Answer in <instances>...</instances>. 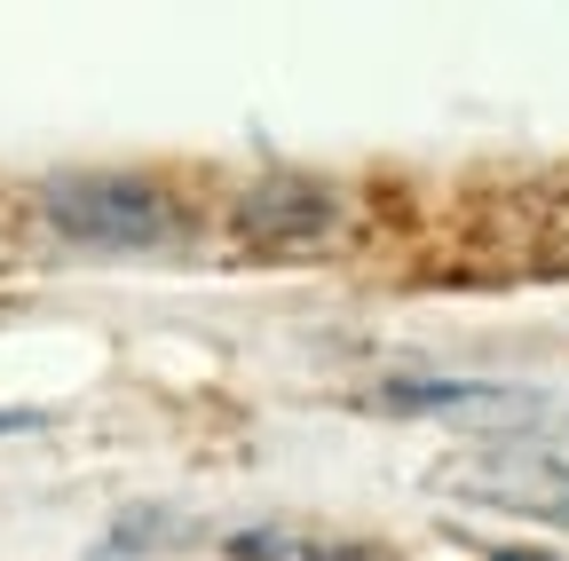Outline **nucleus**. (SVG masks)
Returning a JSON list of instances; mask_svg holds the SVG:
<instances>
[{"label":"nucleus","instance_id":"nucleus-4","mask_svg":"<svg viewBox=\"0 0 569 561\" xmlns=\"http://www.w3.org/2000/svg\"><path fill=\"white\" fill-rule=\"evenodd\" d=\"M388 411H436V403H515V388H490V380H388L380 388Z\"/></svg>","mask_w":569,"mask_h":561},{"label":"nucleus","instance_id":"nucleus-1","mask_svg":"<svg viewBox=\"0 0 569 561\" xmlns=\"http://www.w3.org/2000/svg\"><path fill=\"white\" fill-rule=\"evenodd\" d=\"M40 206L71 246H103V253H159V246H182L190 230L174 190L142 174H56Z\"/></svg>","mask_w":569,"mask_h":561},{"label":"nucleus","instance_id":"nucleus-3","mask_svg":"<svg viewBox=\"0 0 569 561\" xmlns=\"http://www.w3.org/2000/svg\"><path fill=\"white\" fill-rule=\"evenodd\" d=\"M222 553H230V561H396L388 545H365V538H325V530H301V522H261V530H238Z\"/></svg>","mask_w":569,"mask_h":561},{"label":"nucleus","instance_id":"nucleus-2","mask_svg":"<svg viewBox=\"0 0 569 561\" xmlns=\"http://www.w3.org/2000/svg\"><path fill=\"white\" fill-rule=\"evenodd\" d=\"M230 230L253 253H317L340 230V190L317 182V174H261L230 206Z\"/></svg>","mask_w":569,"mask_h":561},{"label":"nucleus","instance_id":"nucleus-5","mask_svg":"<svg viewBox=\"0 0 569 561\" xmlns=\"http://www.w3.org/2000/svg\"><path fill=\"white\" fill-rule=\"evenodd\" d=\"M482 561H561V553H530V545H490Z\"/></svg>","mask_w":569,"mask_h":561}]
</instances>
